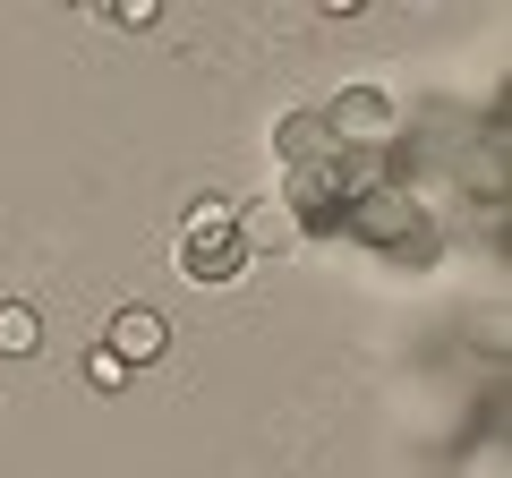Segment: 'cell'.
Masks as SVG:
<instances>
[{
    "instance_id": "cell-1",
    "label": "cell",
    "mask_w": 512,
    "mask_h": 478,
    "mask_svg": "<svg viewBox=\"0 0 512 478\" xmlns=\"http://www.w3.org/2000/svg\"><path fill=\"white\" fill-rule=\"evenodd\" d=\"M239 265H248L239 222H197V231L180 239V274H188V282H231Z\"/></svg>"
},
{
    "instance_id": "cell-2",
    "label": "cell",
    "mask_w": 512,
    "mask_h": 478,
    "mask_svg": "<svg viewBox=\"0 0 512 478\" xmlns=\"http://www.w3.org/2000/svg\"><path fill=\"white\" fill-rule=\"evenodd\" d=\"M103 350H120L128 368H146V359H163V350H171V325L154 308H120V316H111V333H103Z\"/></svg>"
},
{
    "instance_id": "cell-3",
    "label": "cell",
    "mask_w": 512,
    "mask_h": 478,
    "mask_svg": "<svg viewBox=\"0 0 512 478\" xmlns=\"http://www.w3.org/2000/svg\"><path fill=\"white\" fill-rule=\"evenodd\" d=\"M333 146H342V137H333L325 111H291V120L274 129V154H282V163H325Z\"/></svg>"
},
{
    "instance_id": "cell-4",
    "label": "cell",
    "mask_w": 512,
    "mask_h": 478,
    "mask_svg": "<svg viewBox=\"0 0 512 478\" xmlns=\"http://www.w3.org/2000/svg\"><path fill=\"white\" fill-rule=\"evenodd\" d=\"M325 120H333V137H342V129H359V137H376V129H384V120H393V103H384V94H376V86H350V94H342V103H333V111H325Z\"/></svg>"
},
{
    "instance_id": "cell-5",
    "label": "cell",
    "mask_w": 512,
    "mask_h": 478,
    "mask_svg": "<svg viewBox=\"0 0 512 478\" xmlns=\"http://www.w3.org/2000/svg\"><path fill=\"white\" fill-rule=\"evenodd\" d=\"M26 350H43V308L0 299V359H26Z\"/></svg>"
},
{
    "instance_id": "cell-6",
    "label": "cell",
    "mask_w": 512,
    "mask_h": 478,
    "mask_svg": "<svg viewBox=\"0 0 512 478\" xmlns=\"http://www.w3.org/2000/svg\"><path fill=\"white\" fill-rule=\"evenodd\" d=\"M128 376H137V368H128L120 350H103V342L86 350V385H94V393H128Z\"/></svg>"
},
{
    "instance_id": "cell-7",
    "label": "cell",
    "mask_w": 512,
    "mask_h": 478,
    "mask_svg": "<svg viewBox=\"0 0 512 478\" xmlns=\"http://www.w3.org/2000/svg\"><path fill=\"white\" fill-rule=\"evenodd\" d=\"M103 18H120V26H154V18H163V0H120V9H103Z\"/></svg>"
},
{
    "instance_id": "cell-8",
    "label": "cell",
    "mask_w": 512,
    "mask_h": 478,
    "mask_svg": "<svg viewBox=\"0 0 512 478\" xmlns=\"http://www.w3.org/2000/svg\"><path fill=\"white\" fill-rule=\"evenodd\" d=\"M197 222H239V214H231L222 197H197V205H188V231H197Z\"/></svg>"
}]
</instances>
